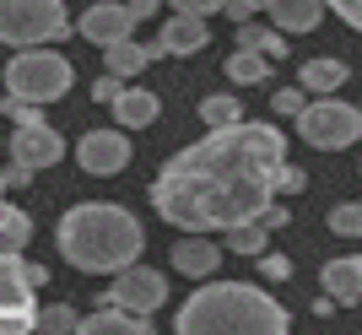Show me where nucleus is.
Listing matches in <instances>:
<instances>
[{"mask_svg": "<svg viewBox=\"0 0 362 335\" xmlns=\"http://www.w3.org/2000/svg\"><path fill=\"white\" fill-rule=\"evenodd\" d=\"M303 189H308V173H303V168H281V173H276V195H303Z\"/></svg>", "mask_w": 362, "mask_h": 335, "instance_id": "obj_28", "label": "nucleus"}, {"mask_svg": "<svg viewBox=\"0 0 362 335\" xmlns=\"http://www.w3.org/2000/svg\"><path fill=\"white\" fill-rule=\"evenodd\" d=\"M200 124L206 130H233V124H243V103L233 92H206L200 98Z\"/></svg>", "mask_w": 362, "mask_h": 335, "instance_id": "obj_20", "label": "nucleus"}, {"mask_svg": "<svg viewBox=\"0 0 362 335\" xmlns=\"http://www.w3.org/2000/svg\"><path fill=\"white\" fill-rule=\"evenodd\" d=\"M33 244V216L11 200H0V254H22Z\"/></svg>", "mask_w": 362, "mask_h": 335, "instance_id": "obj_19", "label": "nucleus"}, {"mask_svg": "<svg viewBox=\"0 0 362 335\" xmlns=\"http://www.w3.org/2000/svg\"><path fill=\"white\" fill-rule=\"evenodd\" d=\"M271 108H276V114H292V119H298L303 108H308V98H303L298 87H281V92H276V98H271Z\"/></svg>", "mask_w": 362, "mask_h": 335, "instance_id": "obj_29", "label": "nucleus"}, {"mask_svg": "<svg viewBox=\"0 0 362 335\" xmlns=\"http://www.w3.org/2000/svg\"><path fill=\"white\" fill-rule=\"evenodd\" d=\"M146 60H151V49L146 44H136V38H130V44H114V49H103V76H141V71H146Z\"/></svg>", "mask_w": 362, "mask_h": 335, "instance_id": "obj_21", "label": "nucleus"}, {"mask_svg": "<svg viewBox=\"0 0 362 335\" xmlns=\"http://www.w3.org/2000/svg\"><path fill=\"white\" fill-rule=\"evenodd\" d=\"M163 303H168V276L151 271V265H130V271L114 276L108 292L98 298V308H124V314H141V319H151Z\"/></svg>", "mask_w": 362, "mask_h": 335, "instance_id": "obj_9", "label": "nucleus"}, {"mask_svg": "<svg viewBox=\"0 0 362 335\" xmlns=\"http://www.w3.org/2000/svg\"><path fill=\"white\" fill-rule=\"evenodd\" d=\"M168 259H173V271H179V276L206 281L211 271H222V244H216V238H179Z\"/></svg>", "mask_w": 362, "mask_h": 335, "instance_id": "obj_13", "label": "nucleus"}, {"mask_svg": "<svg viewBox=\"0 0 362 335\" xmlns=\"http://www.w3.org/2000/svg\"><path fill=\"white\" fill-rule=\"evenodd\" d=\"M0 108H6V119H11L16 130H38V124H49V119H44V108H33V103H16V98H6Z\"/></svg>", "mask_w": 362, "mask_h": 335, "instance_id": "obj_27", "label": "nucleus"}, {"mask_svg": "<svg viewBox=\"0 0 362 335\" xmlns=\"http://www.w3.org/2000/svg\"><path fill=\"white\" fill-rule=\"evenodd\" d=\"M206 38H211L206 22H195V16H168L163 33H157V44H151V54H200Z\"/></svg>", "mask_w": 362, "mask_h": 335, "instance_id": "obj_14", "label": "nucleus"}, {"mask_svg": "<svg viewBox=\"0 0 362 335\" xmlns=\"http://www.w3.org/2000/svg\"><path fill=\"white\" fill-rule=\"evenodd\" d=\"M357 114H362V108H357Z\"/></svg>", "mask_w": 362, "mask_h": 335, "instance_id": "obj_38", "label": "nucleus"}, {"mask_svg": "<svg viewBox=\"0 0 362 335\" xmlns=\"http://www.w3.org/2000/svg\"><path fill=\"white\" fill-rule=\"evenodd\" d=\"M346 60H341V54H319V60H308L298 71V92L303 98H335V92L346 87Z\"/></svg>", "mask_w": 362, "mask_h": 335, "instance_id": "obj_12", "label": "nucleus"}, {"mask_svg": "<svg viewBox=\"0 0 362 335\" xmlns=\"http://www.w3.org/2000/svg\"><path fill=\"white\" fill-rule=\"evenodd\" d=\"M76 22L60 0H0V44L11 49H49L71 38Z\"/></svg>", "mask_w": 362, "mask_h": 335, "instance_id": "obj_5", "label": "nucleus"}, {"mask_svg": "<svg viewBox=\"0 0 362 335\" xmlns=\"http://www.w3.org/2000/svg\"><path fill=\"white\" fill-rule=\"evenodd\" d=\"M44 281V265L22 254H0V335H38V287Z\"/></svg>", "mask_w": 362, "mask_h": 335, "instance_id": "obj_6", "label": "nucleus"}, {"mask_svg": "<svg viewBox=\"0 0 362 335\" xmlns=\"http://www.w3.org/2000/svg\"><path fill=\"white\" fill-rule=\"evenodd\" d=\"M238 49H249V54H259V60H281L287 54V38L276 28H259V22H249V28H238Z\"/></svg>", "mask_w": 362, "mask_h": 335, "instance_id": "obj_22", "label": "nucleus"}, {"mask_svg": "<svg viewBox=\"0 0 362 335\" xmlns=\"http://www.w3.org/2000/svg\"><path fill=\"white\" fill-rule=\"evenodd\" d=\"M157 114H163V98H157L151 87H124V98L114 103V119H119V130H146Z\"/></svg>", "mask_w": 362, "mask_h": 335, "instance_id": "obj_18", "label": "nucleus"}, {"mask_svg": "<svg viewBox=\"0 0 362 335\" xmlns=\"http://www.w3.org/2000/svg\"><path fill=\"white\" fill-rule=\"evenodd\" d=\"M54 244L71 259L76 271H108L124 276L130 265H141V249H146V228L136 216L114 206V200H81L60 216L54 228Z\"/></svg>", "mask_w": 362, "mask_h": 335, "instance_id": "obj_2", "label": "nucleus"}, {"mask_svg": "<svg viewBox=\"0 0 362 335\" xmlns=\"http://www.w3.org/2000/svg\"><path fill=\"white\" fill-rule=\"evenodd\" d=\"M0 146H6V141H0Z\"/></svg>", "mask_w": 362, "mask_h": 335, "instance_id": "obj_37", "label": "nucleus"}, {"mask_svg": "<svg viewBox=\"0 0 362 335\" xmlns=\"http://www.w3.org/2000/svg\"><path fill=\"white\" fill-rule=\"evenodd\" d=\"M92 98H103V103L114 108V103L124 98V81H119V76H98V81H92Z\"/></svg>", "mask_w": 362, "mask_h": 335, "instance_id": "obj_31", "label": "nucleus"}, {"mask_svg": "<svg viewBox=\"0 0 362 335\" xmlns=\"http://www.w3.org/2000/svg\"><path fill=\"white\" fill-rule=\"evenodd\" d=\"M6 189H11V179H6V168H0V200H6Z\"/></svg>", "mask_w": 362, "mask_h": 335, "instance_id": "obj_36", "label": "nucleus"}, {"mask_svg": "<svg viewBox=\"0 0 362 335\" xmlns=\"http://www.w3.org/2000/svg\"><path fill=\"white\" fill-rule=\"evenodd\" d=\"M298 136L319 152H346L351 141H362V114L341 98H308V108L298 114Z\"/></svg>", "mask_w": 362, "mask_h": 335, "instance_id": "obj_7", "label": "nucleus"}, {"mask_svg": "<svg viewBox=\"0 0 362 335\" xmlns=\"http://www.w3.org/2000/svg\"><path fill=\"white\" fill-rule=\"evenodd\" d=\"M227 81L259 87V81H271V60H259V54H249V49H233V54H227Z\"/></svg>", "mask_w": 362, "mask_h": 335, "instance_id": "obj_23", "label": "nucleus"}, {"mask_svg": "<svg viewBox=\"0 0 362 335\" xmlns=\"http://www.w3.org/2000/svg\"><path fill=\"white\" fill-rule=\"evenodd\" d=\"M136 157V146L124 141L119 124H108V130H87V136L76 141V168L92 173V179H108V173H124Z\"/></svg>", "mask_w": 362, "mask_h": 335, "instance_id": "obj_10", "label": "nucleus"}, {"mask_svg": "<svg viewBox=\"0 0 362 335\" xmlns=\"http://www.w3.org/2000/svg\"><path fill=\"white\" fill-rule=\"evenodd\" d=\"M259 11L271 16V28L287 38V33H314L330 6H319V0H271V6H259Z\"/></svg>", "mask_w": 362, "mask_h": 335, "instance_id": "obj_16", "label": "nucleus"}, {"mask_svg": "<svg viewBox=\"0 0 362 335\" xmlns=\"http://www.w3.org/2000/svg\"><path fill=\"white\" fill-rule=\"evenodd\" d=\"M6 152H11V168H28V173H44L65 157V136L54 124H38V130H11L6 136Z\"/></svg>", "mask_w": 362, "mask_h": 335, "instance_id": "obj_11", "label": "nucleus"}, {"mask_svg": "<svg viewBox=\"0 0 362 335\" xmlns=\"http://www.w3.org/2000/svg\"><path fill=\"white\" fill-rule=\"evenodd\" d=\"M330 233L335 238H362V206L357 200H341L330 211Z\"/></svg>", "mask_w": 362, "mask_h": 335, "instance_id": "obj_26", "label": "nucleus"}, {"mask_svg": "<svg viewBox=\"0 0 362 335\" xmlns=\"http://www.w3.org/2000/svg\"><path fill=\"white\" fill-rule=\"evenodd\" d=\"M151 11H157L151 0H98V6L81 11L76 33H81L87 44H98V49H114V44H130V33H136Z\"/></svg>", "mask_w": 362, "mask_h": 335, "instance_id": "obj_8", "label": "nucleus"}, {"mask_svg": "<svg viewBox=\"0 0 362 335\" xmlns=\"http://www.w3.org/2000/svg\"><path fill=\"white\" fill-rule=\"evenodd\" d=\"M259 276H265V281H287V276H292L287 254H259Z\"/></svg>", "mask_w": 362, "mask_h": 335, "instance_id": "obj_30", "label": "nucleus"}, {"mask_svg": "<svg viewBox=\"0 0 362 335\" xmlns=\"http://www.w3.org/2000/svg\"><path fill=\"white\" fill-rule=\"evenodd\" d=\"M292 319L255 281H206L179 303L173 335H287Z\"/></svg>", "mask_w": 362, "mask_h": 335, "instance_id": "obj_3", "label": "nucleus"}, {"mask_svg": "<svg viewBox=\"0 0 362 335\" xmlns=\"http://www.w3.org/2000/svg\"><path fill=\"white\" fill-rule=\"evenodd\" d=\"M265 244H271V233L259 228V222H249V228H233V233L222 238V249H227V254H249V259H255V254H265Z\"/></svg>", "mask_w": 362, "mask_h": 335, "instance_id": "obj_25", "label": "nucleus"}, {"mask_svg": "<svg viewBox=\"0 0 362 335\" xmlns=\"http://www.w3.org/2000/svg\"><path fill=\"white\" fill-rule=\"evenodd\" d=\"M287 168V136L276 124L243 119L233 130H206L151 179V211L184 238L249 228L265 206H276V173Z\"/></svg>", "mask_w": 362, "mask_h": 335, "instance_id": "obj_1", "label": "nucleus"}, {"mask_svg": "<svg viewBox=\"0 0 362 335\" xmlns=\"http://www.w3.org/2000/svg\"><path fill=\"white\" fill-rule=\"evenodd\" d=\"M76 335H157V324L141 319V314H124V308H98L81 319Z\"/></svg>", "mask_w": 362, "mask_h": 335, "instance_id": "obj_17", "label": "nucleus"}, {"mask_svg": "<svg viewBox=\"0 0 362 335\" xmlns=\"http://www.w3.org/2000/svg\"><path fill=\"white\" fill-rule=\"evenodd\" d=\"M222 11L233 16V22H238V28H249V22H255V11H259V6H255V0H227Z\"/></svg>", "mask_w": 362, "mask_h": 335, "instance_id": "obj_33", "label": "nucleus"}, {"mask_svg": "<svg viewBox=\"0 0 362 335\" xmlns=\"http://www.w3.org/2000/svg\"><path fill=\"white\" fill-rule=\"evenodd\" d=\"M330 11H341V22H346L351 33H362V0H335Z\"/></svg>", "mask_w": 362, "mask_h": 335, "instance_id": "obj_32", "label": "nucleus"}, {"mask_svg": "<svg viewBox=\"0 0 362 335\" xmlns=\"http://www.w3.org/2000/svg\"><path fill=\"white\" fill-rule=\"evenodd\" d=\"M76 330H81V314H76L71 303L38 308V335H76Z\"/></svg>", "mask_w": 362, "mask_h": 335, "instance_id": "obj_24", "label": "nucleus"}, {"mask_svg": "<svg viewBox=\"0 0 362 335\" xmlns=\"http://www.w3.org/2000/svg\"><path fill=\"white\" fill-rule=\"evenodd\" d=\"M71 81H76L71 60L54 54V49H22V54L6 60V98H16V103L44 108V103H54V98H65Z\"/></svg>", "mask_w": 362, "mask_h": 335, "instance_id": "obj_4", "label": "nucleus"}, {"mask_svg": "<svg viewBox=\"0 0 362 335\" xmlns=\"http://www.w3.org/2000/svg\"><path fill=\"white\" fill-rule=\"evenodd\" d=\"M6 179H11V189H28L38 173H28V168H6Z\"/></svg>", "mask_w": 362, "mask_h": 335, "instance_id": "obj_35", "label": "nucleus"}, {"mask_svg": "<svg viewBox=\"0 0 362 335\" xmlns=\"http://www.w3.org/2000/svg\"><path fill=\"white\" fill-rule=\"evenodd\" d=\"M255 222H259V228H265V233H276V228H287V206H265V211H259Z\"/></svg>", "mask_w": 362, "mask_h": 335, "instance_id": "obj_34", "label": "nucleus"}, {"mask_svg": "<svg viewBox=\"0 0 362 335\" xmlns=\"http://www.w3.org/2000/svg\"><path fill=\"white\" fill-rule=\"evenodd\" d=\"M319 281H325V298L330 303H362V254H341L330 259L325 271H319Z\"/></svg>", "mask_w": 362, "mask_h": 335, "instance_id": "obj_15", "label": "nucleus"}]
</instances>
